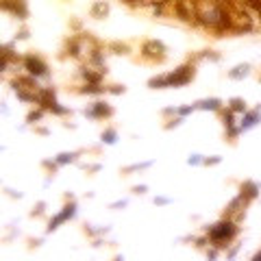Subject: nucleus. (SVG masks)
<instances>
[{"label":"nucleus","mask_w":261,"mask_h":261,"mask_svg":"<svg viewBox=\"0 0 261 261\" xmlns=\"http://www.w3.org/2000/svg\"><path fill=\"white\" fill-rule=\"evenodd\" d=\"M196 24L205 29H214L218 33L228 31V13L226 5L220 0H196Z\"/></svg>","instance_id":"nucleus-1"},{"label":"nucleus","mask_w":261,"mask_h":261,"mask_svg":"<svg viewBox=\"0 0 261 261\" xmlns=\"http://www.w3.org/2000/svg\"><path fill=\"white\" fill-rule=\"evenodd\" d=\"M194 79V68L192 65H181L178 70L170 72V74H163V76H157V79H150L148 85L150 87H181L185 83H190Z\"/></svg>","instance_id":"nucleus-2"},{"label":"nucleus","mask_w":261,"mask_h":261,"mask_svg":"<svg viewBox=\"0 0 261 261\" xmlns=\"http://www.w3.org/2000/svg\"><path fill=\"white\" fill-rule=\"evenodd\" d=\"M235 233H238V226H235L233 220H222V222L214 224V228L209 231V240L218 246H222V244H228L235 238Z\"/></svg>","instance_id":"nucleus-3"},{"label":"nucleus","mask_w":261,"mask_h":261,"mask_svg":"<svg viewBox=\"0 0 261 261\" xmlns=\"http://www.w3.org/2000/svg\"><path fill=\"white\" fill-rule=\"evenodd\" d=\"M142 55L146 59H152V61H163L166 59V46L157 39H148L144 46H142Z\"/></svg>","instance_id":"nucleus-4"},{"label":"nucleus","mask_w":261,"mask_h":261,"mask_svg":"<svg viewBox=\"0 0 261 261\" xmlns=\"http://www.w3.org/2000/svg\"><path fill=\"white\" fill-rule=\"evenodd\" d=\"M176 13L181 20L196 24V0H176Z\"/></svg>","instance_id":"nucleus-5"},{"label":"nucleus","mask_w":261,"mask_h":261,"mask_svg":"<svg viewBox=\"0 0 261 261\" xmlns=\"http://www.w3.org/2000/svg\"><path fill=\"white\" fill-rule=\"evenodd\" d=\"M24 68L29 70V74H31V76H46V72H48L46 63L39 59V57H33V55L24 57Z\"/></svg>","instance_id":"nucleus-6"},{"label":"nucleus","mask_w":261,"mask_h":261,"mask_svg":"<svg viewBox=\"0 0 261 261\" xmlns=\"http://www.w3.org/2000/svg\"><path fill=\"white\" fill-rule=\"evenodd\" d=\"M72 216H74V205H68V207H63V211H61V214L57 216L55 220H50V226H48V231H55L57 226H59V224H63L65 220H70Z\"/></svg>","instance_id":"nucleus-7"},{"label":"nucleus","mask_w":261,"mask_h":261,"mask_svg":"<svg viewBox=\"0 0 261 261\" xmlns=\"http://www.w3.org/2000/svg\"><path fill=\"white\" fill-rule=\"evenodd\" d=\"M87 113L92 118H105V116H111V109L107 107V105H102V102H96L94 109H89Z\"/></svg>","instance_id":"nucleus-8"},{"label":"nucleus","mask_w":261,"mask_h":261,"mask_svg":"<svg viewBox=\"0 0 261 261\" xmlns=\"http://www.w3.org/2000/svg\"><path fill=\"white\" fill-rule=\"evenodd\" d=\"M89 13H92L94 18H105V15L109 13V5L102 3V0H100V3H94L92 9H89Z\"/></svg>","instance_id":"nucleus-9"},{"label":"nucleus","mask_w":261,"mask_h":261,"mask_svg":"<svg viewBox=\"0 0 261 261\" xmlns=\"http://www.w3.org/2000/svg\"><path fill=\"white\" fill-rule=\"evenodd\" d=\"M231 113H240V111H246V102L242 100V98H233L231 100V107H228Z\"/></svg>","instance_id":"nucleus-10"},{"label":"nucleus","mask_w":261,"mask_h":261,"mask_svg":"<svg viewBox=\"0 0 261 261\" xmlns=\"http://www.w3.org/2000/svg\"><path fill=\"white\" fill-rule=\"evenodd\" d=\"M242 196L255 198V196H257V185H255V183H246V185H242Z\"/></svg>","instance_id":"nucleus-11"},{"label":"nucleus","mask_w":261,"mask_h":261,"mask_svg":"<svg viewBox=\"0 0 261 261\" xmlns=\"http://www.w3.org/2000/svg\"><path fill=\"white\" fill-rule=\"evenodd\" d=\"M200 109H220V100L211 98V100H205V102H198Z\"/></svg>","instance_id":"nucleus-12"},{"label":"nucleus","mask_w":261,"mask_h":261,"mask_svg":"<svg viewBox=\"0 0 261 261\" xmlns=\"http://www.w3.org/2000/svg\"><path fill=\"white\" fill-rule=\"evenodd\" d=\"M248 74V65H238L233 72H231V79H240V76H246Z\"/></svg>","instance_id":"nucleus-13"},{"label":"nucleus","mask_w":261,"mask_h":261,"mask_svg":"<svg viewBox=\"0 0 261 261\" xmlns=\"http://www.w3.org/2000/svg\"><path fill=\"white\" fill-rule=\"evenodd\" d=\"M166 3H170V0H144V5H152V7H161Z\"/></svg>","instance_id":"nucleus-14"},{"label":"nucleus","mask_w":261,"mask_h":261,"mask_svg":"<svg viewBox=\"0 0 261 261\" xmlns=\"http://www.w3.org/2000/svg\"><path fill=\"white\" fill-rule=\"evenodd\" d=\"M74 159V154H59V159H57V163H68Z\"/></svg>","instance_id":"nucleus-15"},{"label":"nucleus","mask_w":261,"mask_h":261,"mask_svg":"<svg viewBox=\"0 0 261 261\" xmlns=\"http://www.w3.org/2000/svg\"><path fill=\"white\" fill-rule=\"evenodd\" d=\"M105 137H107V142L111 144V142H113V130H109V133H107V135H102V140H105Z\"/></svg>","instance_id":"nucleus-16"},{"label":"nucleus","mask_w":261,"mask_h":261,"mask_svg":"<svg viewBox=\"0 0 261 261\" xmlns=\"http://www.w3.org/2000/svg\"><path fill=\"white\" fill-rule=\"evenodd\" d=\"M252 3H255V9H259V11H261V0H252Z\"/></svg>","instance_id":"nucleus-17"},{"label":"nucleus","mask_w":261,"mask_h":261,"mask_svg":"<svg viewBox=\"0 0 261 261\" xmlns=\"http://www.w3.org/2000/svg\"><path fill=\"white\" fill-rule=\"evenodd\" d=\"M252 261H261V252H259V255H257L255 259H252Z\"/></svg>","instance_id":"nucleus-18"},{"label":"nucleus","mask_w":261,"mask_h":261,"mask_svg":"<svg viewBox=\"0 0 261 261\" xmlns=\"http://www.w3.org/2000/svg\"><path fill=\"white\" fill-rule=\"evenodd\" d=\"M128 3H144V0H128Z\"/></svg>","instance_id":"nucleus-19"}]
</instances>
